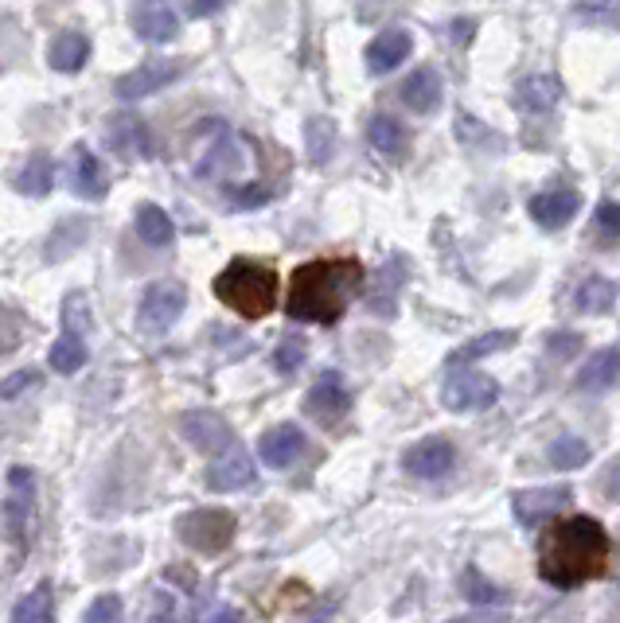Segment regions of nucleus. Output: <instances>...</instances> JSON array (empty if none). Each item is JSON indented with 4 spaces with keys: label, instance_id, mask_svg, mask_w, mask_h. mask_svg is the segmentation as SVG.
<instances>
[{
    "label": "nucleus",
    "instance_id": "nucleus-1",
    "mask_svg": "<svg viewBox=\"0 0 620 623\" xmlns=\"http://www.w3.org/2000/svg\"><path fill=\"white\" fill-rule=\"evenodd\" d=\"M609 534L589 514H569L543 530L539 538V577L554 589H582L609 569Z\"/></svg>",
    "mask_w": 620,
    "mask_h": 623
},
{
    "label": "nucleus",
    "instance_id": "nucleus-2",
    "mask_svg": "<svg viewBox=\"0 0 620 623\" xmlns=\"http://www.w3.org/2000/svg\"><path fill=\"white\" fill-rule=\"evenodd\" d=\"M359 289H363V265L355 257L305 262L289 277L285 312H289V320H301V324L332 327L336 320H344L347 304L359 297Z\"/></svg>",
    "mask_w": 620,
    "mask_h": 623
},
{
    "label": "nucleus",
    "instance_id": "nucleus-3",
    "mask_svg": "<svg viewBox=\"0 0 620 623\" xmlns=\"http://www.w3.org/2000/svg\"><path fill=\"white\" fill-rule=\"evenodd\" d=\"M215 297L223 300L231 312H239L242 320H262L277 308V292L281 281L269 265L251 262V257H234L223 274L215 277Z\"/></svg>",
    "mask_w": 620,
    "mask_h": 623
},
{
    "label": "nucleus",
    "instance_id": "nucleus-4",
    "mask_svg": "<svg viewBox=\"0 0 620 623\" xmlns=\"http://www.w3.org/2000/svg\"><path fill=\"white\" fill-rule=\"evenodd\" d=\"M176 538H180L188 549H196V554L215 557L234 542V514L223 511V507H199V511H188L176 519Z\"/></svg>",
    "mask_w": 620,
    "mask_h": 623
},
{
    "label": "nucleus",
    "instance_id": "nucleus-5",
    "mask_svg": "<svg viewBox=\"0 0 620 623\" xmlns=\"http://www.w3.org/2000/svg\"><path fill=\"white\" fill-rule=\"evenodd\" d=\"M500 402V382L480 370H453L441 386V405L453 413L468 410H488V405Z\"/></svg>",
    "mask_w": 620,
    "mask_h": 623
},
{
    "label": "nucleus",
    "instance_id": "nucleus-6",
    "mask_svg": "<svg viewBox=\"0 0 620 623\" xmlns=\"http://www.w3.org/2000/svg\"><path fill=\"white\" fill-rule=\"evenodd\" d=\"M184 308H188V289L180 281H156L141 297L137 320L148 335H160L184 316Z\"/></svg>",
    "mask_w": 620,
    "mask_h": 623
},
{
    "label": "nucleus",
    "instance_id": "nucleus-7",
    "mask_svg": "<svg viewBox=\"0 0 620 623\" xmlns=\"http://www.w3.org/2000/svg\"><path fill=\"white\" fill-rule=\"evenodd\" d=\"M32 514H35V471L12 468L9 496H4V530H9V538L20 549H24L27 530H32Z\"/></svg>",
    "mask_w": 620,
    "mask_h": 623
},
{
    "label": "nucleus",
    "instance_id": "nucleus-8",
    "mask_svg": "<svg viewBox=\"0 0 620 623\" xmlns=\"http://www.w3.org/2000/svg\"><path fill=\"white\" fill-rule=\"evenodd\" d=\"M305 413H309V418L317 421V425H324V429H336L340 421L352 413V393H347L344 378H340L336 370L320 375L317 386L305 393Z\"/></svg>",
    "mask_w": 620,
    "mask_h": 623
},
{
    "label": "nucleus",
    "instance_id": "nucleus-9",
    "mask_svg": "<svg viewBox=\"0 0 620 623\" xmlns=\"http://www.w3.org/2000/svg\"><path fill=\"white\" fill-rule=\"evenodd\" d=\"M188 70V59H153V63H141L137 70H130V75L118 78V98L121 102H137V98H148L156 94V90H164V86H173L176 78Z\"/></svg>",
    "mask_w": 620,
    "mask_h": 623
},
{
    "label": "nucleus",
    "instance_id": "nucleus-10",
    "mask_svg": "<svg viewBox=\"0 0 620 623\" xmlns=\"http://www.w3.org/2000/svg\"><path fill=\"white\" fill-rule=\"evenodd\" d=\"M457 464V448L445 441V436H425V441L410 444L402 453V468L418 479H441L453 471Z\"/></svg>",
    "mask_w": 620,
    "mask_h": 623
},
{
    "label": "nucleus",
    "instance_id": "nucleus-11",
    "mask_svg": "<svg viewBox=\"0 0 620 623\" xmlns=\"http://www.w3.org/2000/svg\"><path fill=\"white\" fill-rule=\"evenodd\" d=\"M203 476H207V487H211V491H223V496L226 491H242V487L254 483V460H251V453L234 441L231 448H223L215 460L207 464Z\"/></svg>",
    "mask_w": 620,
    "mask_h": 623
},
{
    "label": "nucleus",
    "instance_id": "nucleus-12",
    "mask_svg": "<svg viewBox=\"0 0 620 623\" xmlns=\"http://www.w3.org/2000/svg\"><path fill=\"white\" fill-rule=\"evenodd\" d=\"M180 433L188 436V444L196 448V453H223V448H231L234 444V433L231 425H226L219 413L211 410H196V413H184L180 421Z\"/></svg>",
    "mask_w": 620,
    "mask_h": 623
},
{
    "label": "nucleus",
    "instance_id": "nucleus-13",
    "mask_svg": "<svg viewBox=\"0 0 620 623\" xmlns=\"http://www.w3.org/2000/svg\"><path fill=\"white\" fill-rule=\"evenodd\" d=\"M574 503V491H569L566 483L558 487H531V491H519L516 499H511V507H516V519L523 522V526H539V522H546L551 514H558L562 507Z\"/></svg>",
    "mask_w": 620,
    "mask_h": 623
},
{
    "label": "nucleus",
    "instance_id": "nucleus-14",
    "mask_svg": "<svg viewBox=\"0 0 620 623\" xmlns=\"http://www.w3.org/2000/svg\"><path fill=\"white\" fill-rule=\"evenodd\" d=\"M305 433L297 425H289V421H281V425L266 429V433L258 436V456L266 468H294L297 460H301L305 453Z\"/></svg>",
    "mask_w": 620,
    "mask_h": 623
},
{
    "label": "nucleus",
    "instance_id": "nucleus-15",
    "mask_svg": "<svg viewBox=\"0 0 620 623\" xmlns=\"http://www.w3.org/2000/svg\"><path fill=\"white\" fill-rule=\"evenodd\" d=\"M106 145L118 156H130V160H145V156L153 153V137H148L145 121L130 118V113L106 118Z\"/></svg>",
    "mask_w": 620,
    "mask_h": 623
},
{
    "label": "nucleus",
    "instance_id": "nucleus-16",
    "mask_svg": "<svg viewBox=\"0 0 620 623\" xmlns=\"http://www.w3.org/2000/svg\"><path fill=\"white\" fill-rule=\"evenodd\" d=\"M527 211H531V219L539 222L543 231H558V226H566V222L582 211V196H577L574 188L539 191V196L527 203Z\"/></svg>",
    "mask_w": 620,
    "mask_h": 623
},
{
    "label": "nucleus",
    "instance_id": "nucleus-17",
    "mask_svg": "<svg viewBox=\"0 0 620 623\" xmlns=\"http://www.w3.org/2000/svg\"><path fill=\"white\" fill-rule=\"evenodd\" d=\"M133 27L145 43H168L180 32V20L168 0H133Z\"/></svg>",
    "mask_w": 620,
    "mask_h": 623
},
{
    "label": "nucleus",
    "instance_id": "nucleus-18",
    "mask_svg": "<svg viewBox=\"0 0 620 623\" xmlns=\"http://www.w3.org/2000/svg\"><path fill=\"white\" fill-rule=\"evenodd\" d=\"M67 180H70V188H75V196H82V199H102L106 191H110V176H106L102 160H98L87 145H78L75 153H70Z\"/></svg>",
    "mask_w": 620,
    "mask_h": 623
},
{
    "label": "nucleus",
    "instance_id": "nucleus-19",
    "mask_svg": "<svg viewBox=\"0 0 620 623\" xmlns=\"http://www.w3.org/2000/svg\"><path fill=\"white\" fill-rule=\"evenodd\" d=\"M410 47H413L410 32H402V27L379 32L375 40L367 43V67H370V75H387V70H395L398 63H406Z\"/></svg>",
    "mask_w": 620,
    "mask_h": 623
},
{
    "label": "nucleus",
    "instance_id": "nucleus-20",
    "mask_svg": "<svg viewBox=\"0 0 620 623\" xmlns=\"http://www.w3.org/2000/svg\"><path fill=\"white\" fill-rule=\"evenodd\" d=\"M441 94H445V86H441V75L433 67H418L402 82V102L413 113H433L441 105Z\"/></svg>",
    "mask_w": 620,
    "mask_h": 623
},
{
    "label": "nucleus",
    "instance_id": "nucleus-21",
    "mask_svg": "<svg viewBox=\"0 0 620 623\" xmlns=\"http://www.w3.org/2000/svg\"><path fill=\"white\" fill-rule=\"evenodd\" d=\"M617 375H620L617 347H601L597 355H589L586 367L577 370V390H586V393L612 390V386H617Z\"/></svg>",
    "mask_w": 620,
    "mask_h": 623
},
{
    "label": "nucleus",
    "instance_id": "nucleus-22",
    "mask_svg": "<svg viewBox=\"0 0 620 623\" xmlns=\"http://www.w3.org/2000/svg\"><path fill=\"white\" fill-rule=\"evenodd\" d=\"M558 98H562V82H558V78H551V75L523 78V82H519V90H516L519 110H527V113H551L554 105H558Z\"/></svg>",
    "mask_w": 620,
    "mask_h": 623
},
{
    "label": "nucleus",
    "instance_id": "nucleus-23",
    "mask_svg": "<svg viewBox=\"0 0 620 623\" xmlns=\"http://www.w3.org/2000/svg\"><path fill=\"white\" fill-rule=\"evenodd\" d=\"M90 59V40L82 32H59L47 47V63L63 75H75L82 70V63Z\"/></svg>",
    "mask_w": 620,
    "mask_h": 623
},
{
    "label": "nucleus",
    "instance_id": "nucleus-24",
    "mask_svg": "<svg viewBox=\"0 0 620 623\" xmlns=\"http://www.w3.org/2000/svg\"><path fill=\"white\" fill-rule=\"evenodd\" d=\"M133 226H137V238L145 242V246H173L176 238V226L173 219H168V211H160L156 203H145L137 207V219H133Z\"/></svg>",
    "mask_w": 620,
    "mask_h": 623
},
{
    "label": "nucleus",
    "instance_id": "nucleus-25",
    "mask_svg": "<svg viewBox=\"0 0 620 623\" xmlns=\"http://www.w3.org/2000/svg\"><path fill=\"white\" fill-rule=\"evenodd\" d=\"M519 335L516 332H488V335H476V340H468L465 347H457L453 355H449V367H465V363H476V359H488V355H496V351H508L516 347Z\"/></svg>",
    "mask_w": 620,
    "mask_h": 623
},
{
    "label": "nucleus",
    "instance_id": "nucleus-26",
    "mask_svg": "<svg viewBox=\"0 0 620 623\" xmlns=\"http://www.w3.org/2000/svg\"><path fill=\"white\" fill-rule=\"evenodd\" d=\"M574 304L577 312H586V316H605V312L617 308V285H612L609 277H589V281H582V289H577Z\"/></svg>",
    "mask_w": 620,
    "mask_h": 623
},
{
    "label": "nucleus",
    "instance_id": "nucleus-27",
    "mask_svg": "<svg viewBox=\"0 0 620 623\" xmlns=\"http://www.w3.org/2000/svg\"><path fill=\"white\" fill-rule=\"evenodd\" d=\"M52 183H55V164H52V156H44V153H35L16 176V191L20 196H32V199H44L47 191H52Z\"/></svg>",
    "mask_w": 620,
    "mask_h": 623
},
{
    "label": "nucleus",
    "instance_id": "nucleus-28",
    "mask_svg": "<svg viewBox=\"0 0 620 623\" xmlns=\"http://www.w3.org/2000/svg\"><path fill=\"white\" fill-rule=\"evenodd\" d=\"M12 623H55V597L52 585H35L12 612Z\"/></svg>",
    "mask_w": 620,
    "mask_h": 623
},
{
    "label": "nucleus",
    "instance_id": "nucleus-29",
    "mask_svg": "<svg viewBox=\"0 0 620 623\" xmlns=\"http://www.w3.org/2000/svg\"><path fill=\"white\" fill-rule=\"evenodd\" d=\"M367 141L379 148L383 156H402L406 145H410L406 129L398 125L395 118H375V121H370V125H367Z\"/></svg>",
    "mask_w": 620,
    "mask_h": 623
},
{
    "label": "nucleus",
    "instance_id": "nucleus-30",
    "mask_svg": "<svg viewBox=\"0 0 620 623\" xmlns=\"http://www.w3.org/2000/svg\"><path fill=\"white\" fill-rule=\"evenodd\" d=\"M90 359V351H87V340H78V335H67L63 332L59 340H55L52 347V367L59 370V375H75V370H82Z\"/></svg>",
    "mask_w": 620,
    "mask_h": 623
},
{
    "label": "nucleus",
    "instance_id": "nucleus-31",
    "mask_svg": "<svg viewBox=\"0 0 620 623\" xmlns=\"http://www.w3.org/2000/svg\"><path fill=\"white\" fill-rule=\"evenodd\" d=\"M546 456H551V464L558 471H574V468H582V464H589V444L577 441V436H558Z\"/></svg>",
    "mask_w": 620,
    "mask_h": 623
},
{
    "label": "nucleus",
    "instance_id": "nucleus-32",
    "mask_svg": "<svg viewBox=\"0 0 620 623\" xmlns=\"http://www.w3.org/2000/svg\"><path fill=\"white\" fill-rule=\"evenodd\" d=\"M87 327H90V300H87V292H70L67 300H63V332L67 335H87Z\"/></svg>",
    "mask_w": 620,
    "mask_h": 623
},
{
    "label": "nucleus",
    "instance_id": "nucleus-33",
    "mask_svg": "<svg viewBox=\"0 0 620 623\" xmlns=\"http://www.w3.org/2000/svg\"><path fill=\"white\" fill-rule=\"evenodd\" d=\"M461 592H465L473 604H500L503 600V592L496 589L480 569H468L465 577H461Z\"/></svg>",
    "mask_w": 620,
    "mask_h": 623
},
{
    "label": "nucleus",
    "instance_id": "nucleus-34",
    "mask_svg": "<svg viewBox=\"0 0 620 623\" xmlns=\"http://www.w3.org/2000/svg\"><path fill=\"white\" fill-rule=\"evenodd\" d=\"M305 363V340H297V335H289V340L277 343L274 351V367L285 370V375H294L297 367Z\"/></svg>",
    "mask_w": 620,
    "mask_h": 623
},
{
    "label": "nucleus",
    "instance_id": "nucleus-35",
    "mask_svg": "<svg viewBox=\"0 0 620 623\" xmlns=\"http://www.w3.org/2000/svg\"><path fill=\"white\" fill-rule=\"evenodd\" d=\"M118 620H121V597H113V592L98 597L87 608V615H82V623H118Z\"/></svg>",
    "mask_w": 620,
    "mask_h": 623
},
{
    "label": "nucleus",
    "instance_id": "nucleus-36",
    "mask_svg": "<svg viewBox=\"0 0 620 623\" xmlns=\"http://www.w3.org/2000/svg\"><path fill=\"white\" fill-rule=\"evenodd\" d=\"M597 234H601L605 246H612V242H617V234H620V211H617V203H612V199H605V203L597 207Z\"/></svg>",
    "mask_w": 620,
    "mask_h": 623
},
{
    "label": "nucleus",
    "instance_id": "nucleus-37",
    "mask_svg": "<svg viewBox=\"0 0 620 623\" xmlns=\"http://www.w3.org/2000/svg\"><path fill=\"white\" fill-rule=\"evenodd\" d=\"M309 153L312 160H328V153H332V121H309Z\"/></svg>",
    "mask_w": 620,
    "mask_h": 623
},
{
    "label": "nucleus",
    "instance_id": "nucleus-38",
    "mask_svg": "<svg viewBox=\"0 0 620 623\" xmlns=\"http://www.w3.org/2000/svg\"><path fill=\"white\" fill-rule=\"evenodd\" d=\"M32 386H40V370H16V375H9L4 382H0V398L4 402H12V398H20L24 390H32Z\"/></svg>",
    "mask_w": 620,
    "mask_h": 623
},
{
    "label": "nucleus",
    "instance_id": "nucleus-39",
    "mask_svg": "<svg viewBox=\"0 0 620 623\" xmlns=\"http://www.w3.org/2000/svg\"><path fill=\"white\" fill-rule=\"evenodd\" d=\"M577 12H582L586 20H601L605 27L617 24V9H612V0H586V4H582Z\"/></svg>",
    "mask_w": 620,
    "mask_h": 623
},
{
    "label": "nucleus",
    "instance_id": "nucleus-40",
    "mask_svg": "<svg viewBox=\"0 0 620 623\" xmlns=\"http://www.w3.org/2000/svg\"><path fill=\"white\" fill-rule=\"evenodd\" d=\"M226 9V0H184V12L191 20H203V16H215V12Z\"/></svg>",
    "mask_w": 620,
    "mask_h": 623
},
{
    "label": "nucleus",
    "instance_id": "nucleus-41",
    "mask_svg": "<svg viewBox=\"0 0 620 623\" xmlns=\"http://www.w3.org/2000/svg\"><path fill=\"white\" fill-rule=\"evenodd\" d=\"M577 347H582V335H554L551 340L554 359H569V355H577Z\"/></svg>",
    "mask_w": 620,
    "mask_h": 623
},
{
    "label": "nucleus",
    "instance_id": "nucleus-42",
    "mask_svg": "<svg viewBox=\"0 0 620 623\" xmlns=\"http://www.w3.org/2000/svg\"><path fill=\"white\" fill-rule=\"evenodd\" d=\"M453 623H508V615L503 612H473V615H465V620H453Z\"/></svg>",
    "mask_w": 620,
    "mask_h": 623
},
{
    "label": "nucleus",
    "instance_id": "nucleus-43",
    "mask_svg": "<svg viewBox=\"0 0 620 623\" xmlns=\"http://www.w3.org/2000/svg\"><path fill=\"white\" fill-rule=\"evenodd\" d=\"M207 623H242V612H239V608H219V612L211 615Z\"/></svg>",
    "mask_w": 620,
    "mask_h": 623
}]
</instances>
